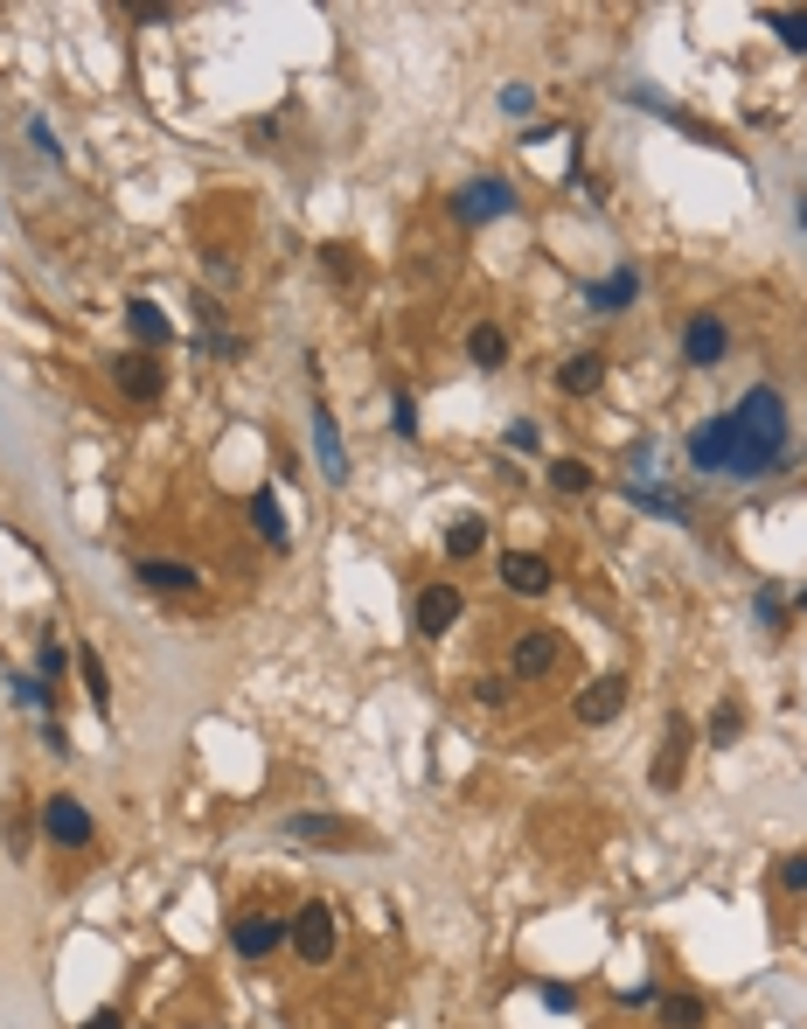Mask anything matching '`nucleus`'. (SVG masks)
<instances>
[{"mask_svg":"<svg viewBox=\"0 0 807 1029\" xmlns=\"http://www.w3.org/2000/svg\"><path fill=\"white\" fill-rule=\"evenodd\" d=\"M683 452L697 473H717V481H773L794 460V411L773 383H752L738 404L710 411L683 438Z\"/></svg>","mask_w":807,"mask_h":1029,"instance_id":"1","label":"nucleus"},{"mask_svg":"<svg viewBox=\"0 0 807 1029\" xmlns=\"http://www.w3.org/2000/svg\"><path fill=\"white\" fill-rule=\"evenodd\" d=\"M453 216L466 223V230H487V223L515 216V188H509V181H495V175L460 181V188H453Z\"/></svg>","mask_w":807,"mask_h":1029,"instance_id":"2","label":"nucleus"},{"mask_svg":"<svg viewBox=\"0 0 807 1029\" xmlns=\"http://www.w3.org/2000/svg\"><path fill=\"white\" fill-rule=\"evenodd\" d=\"M286 946H293V960L328 967L334 960V911L328 904H299L293 919H286Z\"/></svg>","mask_w":807,"mask_h":1029,"instance_id":"3","label":"nucleus"},{"mask_svg":"<svg viewBox=\"0 0 807 1029\" xmlns=\"http://www.w3.org/2000/svg\"><path fill=\"white\" fill-rule=\"evenodd\" d=\"M278 946H286V919H272V911H237L230 919V953L237 960H272Z\"/></svg>","mask_w":807,"mask_h":1029,"instance_id":"4","label":"nucleus"},{"mask_svg":"<svg viewBox=\"0 0 807 1029\" xmlns=\"http://www.w3.org/2000/svg\"><path fill=\"white\" fill-rule=\"evenodd\" d=\"M557 654H565V640L550 634V626H530V634H515L509 647V682H543L557 669Z\"/></svg>","mask_w":807,"mask_h":1029,"instance_id":"5","label":"nucleus"},{"mask_svg":"<svg viewBox=\"0 0 807 1029\" xmlns=\"http://www.w3.org/2000/svg\"><path fill=\"white\" fill-rule=\"evenodd\" d=\"M689 745H697V731H689L683 717H668L662 752H654V766H648V786H654V793H675V786H683V772H689Z\"/></svg>","mask_w":807,"mask_h":1029,"instance_id":"6","label":"nucleus"},{"mask_svg":"<svg viewBox=\"0 0 807 1029\" xmlns=\"http://www.w3.org/2000/svg\"><path fill=\"white\" fill-rule=\"evenodd\" d=\"M43 835H49L56 849H84L91 842V807H84L78 793H49L43 800Z\"/></svg>","mask_w":807,"mask_h":1029,"instance_id":"7","label":"nucleus"},{"mask_svg":"<svg viewBox=\"0 0 807 1029\" xmlns=\"http://www.w3.org/2000/svg\"><path fill=\"white\" fill-rule=\"evenodd\" d=\"M724 355H731V328L717 314H689L683 320V362L689 369H717Z\"/></svg>","mask_w":807,"mask_h":1029,"instance_id":"8","label":"nucleus"},{"mask_svg":"<svg viewBox=\"0 0 807 1029\" xmlns=\"http://www.w3.org/2000/svg\"><path fill=\"white\" fill-rule=\"evenodd\" d=\"M466 613V599H460V584H425L418 605H411V619H418V634L425 640H439V634H453Z\"/></svg>","mask_w":807,"mask_h":1029,"instance_id":"9","label":"nucleus"},{"mask_svg":"<svg viewBox=\"0 0 807 1029\" xmlns=\"http://www.w3.org/2000/svg\"><path fill=\"white\" fill-rule=\"evenodd\" d=\"M111 383L133 397V404H154V397L167 390V376H161V362L140 348V355H111Z\"/></svg>","mask_w":807,"mask_h":1029,"instance_id":"10","label":"nucleus"},{"mask_svg":"<svg viewBox=\"0 0 807 1029\" xmlns=\"http://www.w3.org/2000/svg\"><path fill=\"white\" fill-rule=\"evenodd\" d=\"M501 584H509L515 599H543L557 584V570H550V557H536V549H509V557H501Z\"/></svg>","mask_w":807,"mask_h":1029,"instance_id":"11","label":"nucleus"},{"mask_svg":"<svg viewBox=\"0 0 807 1029\" xmlns=\"http://www.w3.org/2000/svg\"><path fill=\"white\" fill-rule=\"evenodd\" d=\"M627 98H633V105H648V111H654V119H668L675 132H689V140H697V146H731V140H724V132H717V126H703V119H697V111H683V105H668V98H654V91H648V84H627Z\"/></svg>","mask_w":807,"mask_h":1029,"instance_id":"12","label":"nucleus"},{"mask_svg":"<svg viewBox=\"0 0 807 1029\" xmlns=\"http://www.w3.org/2000/svg\"><path fill=\"white\" fill-rule=\"evenodd\" d=\"M633 299H641V272H633V264H613L606 279L585 285V307H592V314H627Z\"/></svg>","mask_w":807,"mask_h":1029,"instance_id":"13","label":"nucleus"},{"mask_svg":"<svg viewBox=\"0 0 807 1029\" xmlns=\"http://www.w3.org/2000/svg\"><path fill=\"white\" fill-rule=\"evenodd\" d=\"M627 696H633V682H627V675H598L592 689L578 696V723H592V731H598V723H613L619 710H627Z\"/></svg>","mask_w":807,"mask_h":1029,"instance_id":"14","label":"nucleus"},{"mask_svg":"<svg viewBox=\"0 0 807 1029\" xmlns=\"http://www.w3.org/2000/svg\"><path fill=\"white\" fill-rule=\"evenodd\" d=\"M313 452H321V473L334 487H348V446H342V425H334L328 404H313Z\"/></svg>","mask_w":807,"mask_h":1029,"instance_id":"15","label":"nucleus"},{"mask_svg":"<svg viewBox=\"0 0 807 1029\" xmlns=\"http://www.w3.org/2000/svg\"><path fill=\"white\" fill-rule=\"evenodd\" d=\"M133 578L146 584V592H161V599H175V592H195V584H202L195 570H189V564H175V557H140V564H133Z\"/></svg>","mask_w":807,"mask_h":1029,"instance_id":"16","label":"nucleus"},{"mask_svg":"<svg viewBox=\"0 0 807 1029\" xmlns=\"http://www.w3.org/2000/svg\"><path fill=\"white\" fill-rule=\"evenodd\" d=\"M619 494H627V501H633V508H648V514H668V522H683V514H689V501H683V494H668V487H654V481H648V473H627V481H619Z\"/></svg>","mask_w":807,"mask_h":1029,"instance_id":"17","label":"nucleus"},{"mask_svg":"<svg viewBox=\"0 0 807 1029\" xmlns=\"http://www.w3.org/2000/svg\"><path fill=\"white\" fill-rule=\"evenodd\" d=\"M126 328H133L140 348H167V341H175V320H167L154 299H126Z\"/></svg>","mask_w":807,"mask_h":1029,"instance_id":"18","label":"nucleus"},{"mask_svg":"<svg viewBox=\"0 0 807 1029\" xmlns=\"http://www.w3.org/2000/svg\"><path fill=\"white\" fill-rule=\"evenodd\" d=\"M598 376H606V355H592V348H578V355L557 362V390H565V397H592Z\"/></svg>","mask_w":807,"mask_h":1029,"instance_id":"19","label":"nucleus"},{"mask_svg":"<svg viewBox=\"0 0 807 1029\" xmlns=\"http://www.w3.org/2000/svg\"><path fill=\"white\" fill-rule=\"evenodd\" d=\"M251 529H258V543H265V549H293V529H286V514H278V494L272 487L251 494Z\"/></svg>","mask_w":807,"mask_h":1029,"instance_id":"20","label":"nucleus"},{"mask_svg":"<svg viewBox=\"0 0 807 1029\" xmlns=\"http://www.w3.org/2000/svg\"><path fill=\"white\" fill-rule=\"evenodd\" d=\"M286 835H293V842H321V849H348L355 842V828L334 821V814H293Z\"/></svg>","mask_w":807,"mask_h":1029,"instance_id":"21","label":"nucleus"},{"mask_svg":"<svg viewBox=\"0 0 807 1029\" xmlns=\"http://www.w3.org/2000/svg\"><path fill=\"white\" fill-rule=\"evenodd\" d=\"M70 661H78V675H84V696H91V710H98V717H111V675H105L98 647H70Z\"/></svg>","mask_w":807,"mask_h":1029,"instance_id":"22","label":"nucleus"},{"mask_svg":"<svg viewBox=\"0 0 807 1029\" xmlns=\"http://www.w3.org/2000/svg\"><path fill=\"white\" fill-rule=\"evenodd\" d=\"M8 696L22 702V710H35V717H56V689L43 675H22V669H8Z\"/></svg>","mask_w":807,"mask_h":1029,"instance_id":"23","label":"nucleus"},{"mask_svg":"<svg viewBox=\"0 0 807 1029\" xmlns=\"http://www.w3.org/2000/svg\"><path fill=\"white\" fill-rule=\"evenodd\" d=\"M466 355H474V369H501V362H509V334H501L495 320H480V328L466 334Z\"/></svg>","mask_w":807,"mask_h":1029,"instance_id":"24","label":"nucleus"},{"mask_svg":"<svg viewBox=\"0 0 807 1029\" xmlns=\"http://www.w3.org/2000/svg\"><path fill=\"white\" fill-rule=\"evenodd\" d=\"M654 1016H662V1029H703L710 1008H703V995H662V1002H654Z\"/></svg>","mask_w":807,"mask_h":1029,"instance_id":"25","label":"nucleus"},{"mask_svg":"<svg viewBox=\"0 0 807 1029\" xmlns=\"http://www.w3.org/2000/svg\"><path fill=\"white\" fill-rule=\"evenodd\" d=\"M480 543H487V522H480V514H453V522H446V557L466 564Z\"/></svg>","mask_w":807,"mask_h":1029,"instance_id":"26","label":"nucleus"},{"mask_svg":"<svg viewBox=\"0 0 807 1029\" xmlns=\"http://www.w3.org/2000/svg\"><path fill=\"white\" fill-rule=\"evenodd\" d=\"M543 481H550L557 494H592L598 473H592L585 460H571V452H565V460H550V466H543Z\"/></svg>","mask_w":807,"mask_h":1029,"instance_id":"27","label":"nucleus"},{"mask_svg":"<svg viewBox=\"0 0 807 1029\" xmlns=\"http://www.w3.org/2000/svg\"><path fill=\"white\" fill-rule=\"evenodd\" d=\"M766 28H773L786 49L807 56V8H773V14H766Z\"/></svg>","mask_w":807,"mask_h":1029,"instance_id":"28","label":"nucleus"},{"mask_svg":"<svg viewBox=\"0 0 807 1029\" xmlns=\"http://www.w3.org/2000/svg\"><path fill=\"white\" fill-rule=\"evenodd\" d=\"M738 731H745V710H738V696H724L717 710H710V731H703V737H710V745L724 752V745H731V737H738Z\"/></svg>","mask_w":807,"mask_h":1029,"instance_id":"29","label":"nucleus"},{"mask_svg":"<svg viewBox=\"0 0 807 1029\" xmlns=\"http://www.w3.org/2000/svg\"><path fill=\"white\" fill-rule=\"evenodd\" d=\"M35 675L56 689V682L70 675V647H63V640H35Z\"/></svg>","mask_w":807,"mask_h":1029,"instance_id":"30","label":"nucleus"},{"mask_svg":"<svg viewBox=\"0 0 807 1029\" xmlns=\"http://www.w3.org/2000/svg\"><path fill=\"white\" fill-rule=\"evenodd\" d=\"M390 431L418 438V397H411V390H390Z\"/></svg>","mask_w":807,"mask_h":1029,"instance_id":"31","label":"nucleus"},{"mask_svg":"<svg viewBox=\"0 0 807 1029\" xmlns=\"http://www.w3.org/2000/svg\"><path fill=\"white\" fill-rule=\"evenodd\" d=\"M752 619H759V634H780V626H786V599L780 592H759L752 599Z\"/></svg>","mask_w":807,"mask_h":1029,"instance_id":"32","label":"nucleus"},{"mask_svg":"<svg viewBox=\"0 0 807 1029\" xmlns=\"http://www.w3.org/2000/svg\"><path fill=\"white\" fill-rule=\"evenodd\" d=\"M509 696H515V682H509V675H480V682H474V702H480V710H501Z\"/></svg>","mask_w":807,"mask_h":1029,"instance_id":"33","label":"nucleus"},{"mask_svg":"<svg viewBox=\"0 0 807 1029\" xmlns=\"http://www.w3.org/2000/svg\"><path fill=\"white\" fill-rule=\"evenodd\" d=\"M536 1002L550 1008V1016H571V1008H578V987H565V981H536Z\"/></svg>","mask_w":807,"mask_h":1029,"instance_id":"34","label":"nucleus"},{"mask_svg":"<svg viewBox=\"0 0 807 1029\" xmlns=\"http://www.w3.org/2000/svg\"><path fill=\"white\" fill-rule=\"evenodd\" d=\"M501 111H509V119H530L536 111V84H501V98H495Z\"/></svg>","mask_w":807,"mask_h":1029,"instance_id":"35","label":"nucleus"},{"mask_svg":"<svg viewBox=\"0 0 807 1029\" xmlns=\"http://www.w3.org/2000/svg\"><path fill=\"white\" fill-rule=\"evenodd\" d=\"M780 890H794V898H807V849L780 855Z\"/></svg>","mask_w":807,"mask_h":1029,"instance_id":"36","label":"nucleus"},{"mask_svg":"<svg viewBox=\"0 0 807 1029\" xmlns=\"http://www.w3.org/2000/svg\"><path fill=\"white\" fill-rule=\"evenodd\" d=\"M28 140H35V154H43V161H63V140L49 132V119H43V111H28Z\"/></svg>","mask_w":807,"mask_h":1029,"instance_id":"37","label":"nucleus"},{"mask_svg":"<svg viewBox=\"0 0 807 1029\" xmlns=\"http://www.w3.org/2000/svg\"><path fill=\"white\" fill-rule=\"evenodd\" d=\"M0 842H8L14 855H22V849H28V814H22V807H14V800H8V821H0Z\"/></svg>","mask_w":807,"mask_h":1029,"instance_id":"38","label":"nucleus"},{"mask_svg":"<svg viewBox=\"0 0 807 1029\" xmlns=\"http://www.w3.org/2000/svg\"><path fill=\"white\" fill-rule=\"evenodd\" d=\"M501 446H509V452H536V446H543V431L530 425V417H515V425L501 431Z\"/></svg>","mask_w":807,"mask_h":1029,"instance_id":"39","label":"nucleus"},{"mask_svg":"<svg viewBox=\"0 0 807 1029\" xmlns=\"http://www.w3.org/2000/svg\"><path fill=\"white\" fill-rule=\"evenodd\" d=\"M43 745H49V758H78V745H70V731L56 717H43Z\"/></svg>","mask_w":807,"mask_h":1029,"instance_id":"40","label":"nucleus"},{"mask_svg":"<svg viewBox=\"0 0 807 1029\" xmlns=\"http://www.w3.org/2000/svg\"><path fill=\"white\" fill-rule=\"evenodd\" d=\"M321 264H328V279H355V258H348V244H321Z\"/></svg>","mask_w":807,"mask_h":1029,"instance_id":"41","label":"nucleus"},{"mask_svg":"<svg viewBox=\"0 0 807 1029\" xmlns=\"http://www.w3.org/2000/svg\"><path fill=\"white\" fill-rule=\"evenodd\" d=\"M619 1002H627V1008H654V1002H662V987H648V981H641V987H627Z\"/></svg>","mask_w":807,"mask_h":1029,"instance_id":"42","label":"nucleus"},{"mask_svg":"<svg viewBox=\"0 0 807 1029\" xmlns=\"http://www.w3.org/2000/svg\"><path fill=\"white\" fill-rule=\"evenodd\" d=\"M210 279H216V285H237V264H230V258H216V251H210Z\"/></svg>","mask_w":807,"mask_h":1029,"instance_id":"43","label":"nucleus"},{"mask_svg":"<svg viewBox=\"0 0 807 1029\" xmlns=\"http://www.w3.org/2000/svg\"><path fill=\"white\" fill-rule=\"evenodd\" d=\"M84 1029H126V1016H119V1008H98V1016H91Z\"/></svg>","mask_w":807,"mask_h":1029,"instance_id":"44","label":"nucleus"},{"mask_svg":"<svg viewBox=\"0 0 807 1029\" xmlns=\"http://www.w3.org/2000/svg\"><path fill=\"white\" fill-rule=\"evenodd\" d=\"M800 230H807V202H800Z\"/></svg>","mask_w":807,"mask_h":1029,"instance_id":"45","label":"nucleus"},{"mask_svg":"<svg viewBox=\"0 0 807 1029\" xmlns=\"http://www.w3.org/2000/svg\"><path fill=\"white\" fill-rule=\"evenodd\" d=\"M794 605H807V584H800V599H794Z\"/></svg>","mask_w":807,"mask_h":1029,"instance_id":"46","label":"nucleus"}]
</instances>
